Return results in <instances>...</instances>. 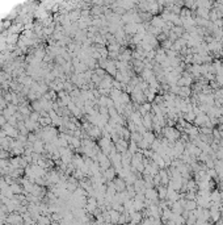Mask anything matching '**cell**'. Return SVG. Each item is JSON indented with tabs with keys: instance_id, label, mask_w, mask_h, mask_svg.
<instances>
[{
	"instance_id": "obj_1",
	"label": "cell",
	"mask_w": 223,
	"mask_h": 225,
	"mask_svg": "<svg viewBox=\"0 0 223 225\" xmlns=\"http://www.w3.org/2000/svg\"><path fill=\"white\" fill-rule=\"evenodd\" d=\"M97 88H103V90H112L113 88V79H112L110 75H105V78L101 79L100 84L97 86Z\"/></svg>"
},
{
	"instance_id": "obj_2",
	"label": "cell",
	"mask_w": 223,
	"mask_h": 225,
	"mask_svg": "<svg viewBox=\"0 0 223 225\" xmlns=\"http://www.w3.org/2000/svg\"><path fill=\"white\" fill-rule=\"evenodd\" d=\"M144 197H146L147 200H151L152 203H155V204H158V201H159L156 188H147L146 192H144Z\"/></svg>"
},
{
	"instance_id": "obj_3",
	"label": "cell",
	"mask_w": 223,
	"mask_h": 225,
	"mask_svg": "<svg viewBox=\"0 0 223 225\" xmlns=\"http://www.w3.org/2000/svg\"><path fill=\"white\" fill-rule=\"evenodd\" d=\"M150 24H151V26H154V28L163 29L164 26H165V21L163 20V17H161L160 15H158V16H154V17L151 19V21H150Z\"/></svg>"
},
{
	"instance_id": "obj_4",
	"label": "cell",
	"mask_w": 223,
	"mask_h": 225,
	"mask_svg": "<svg viewBox=\"0 0 223 225\" xmlns=\"http://www.w3.org/2000/svg\"><path fill=\"white\" fill-rule=\"evenodd\" d=\"M156 50V56H155V63H158V65H160L161 62H164L165 59H167V53H165V50L164 49H161L160 46L158 47V49H155Z\"/></svg>"
},
{
	"instance_id": "obj_5",
	"label": "cell",
	"mask_w": 223,
	"mask_h": 225,
	"mask_svg": "<svg viewBox=\"0 0 223 225\" xmlns=\"http://www.w3.org/2000/svg\"><path fill=\"white\" fill-rule=\"evenodd\" d=\"M97 208H98V205H97V200H96V197H88V199H87V205H85L87 212L93 213L94 211L97 209Z\"/></svg>"
},
{
	"instance_id": "obj_6",
	"label": "cell",
	"mask_w": 223,
	"mask_h": 225,
	"mask_svg": "<svg viewBox=\"0 0 223 225\" xmlns=\"http://www.w3.org/2000/svg\"><path fill=\"white\" fill-rule=\"evenodd\" d=\"M142 124H143V127L146 128V130H152L154 123H152V113L151 112L142 117Z\"/></svg>"
},
{
	"instance_id": "obj_7",
	"label": "cell",
	"mask_w": 223,
	"mask_h": 225,
	"mask_svg": "<svg viewBox=\"0 0 223 225\" xmlns=\"http://www.w3.org/2000/svg\"><path fill=\"white\" fill-rule=\"evenodd\" d=\"M103 177L107 179V182H112V180H114L117 178V173H116V169L112 166L109 167L108 170H105V171L103 173Z\"/></svg>"
},
{
	"instance_id": "obj_8",
	"label": "cell",
	"mask_w": 223,
	"mask_h": 225,
	"mask_svg": "<svg viewBox=\"0 0 223 225\" xmlns=\"http://www.w3.org/2000/svg\"><path fill=\"white\" fill-rule=\"evenodd\" d=\"M105 71H107L108 75H110V76H112V75L116 76V74H117V69H116V63H114V61H112V59L108 58L107 65H105Z\"/></svg>"
},
{
	"instance_id": "obj_9",
	"label": "cell",
	"mask_w": 223,
	"mask_h": 225,
	"mask_svg": "<svg viewBox=\"0 0 223 225\" xmlns=\"http://www.w3.org/2000/svg\"><path fill=\"white\" fill-rule=\"evenodd\" d=\"M124 32L127 36H135L138 32V24H125L124 25Z\"/></svg>"
},
{
	"instance_id": "obj_10",
	"label": "cell",
	"mask_w": 223,
	"mask_h": 225,
	"mask_svg": "<svg viewBox=\"0 0 223 225\" xmlns=\"http://www.w3.org/2000/svg\"><path fill=\"white\" fill-rule=\"evenodd\" d=\"M143 215H142V212H133L130 213V223L134 224V225H139L142 223L143 220Z\"/></svg>"
},
{
	"instance_id": "obj_11",
	"label": "cell",
	"mask_w": 223,
	"mask_h": 225,
	"mask_svg": "<svg viewBox=\"0 0 223 225\" xmlns=\"http://www.w3.org/2000/svg\"><path fill=\"white\" fill-rule=\"evenodd\" d=\"M113 183H114V186H116L117 192H124V191H126V183H125L124 179H121V178L117 177V178L113 180Z\"/></svg>"
},
{
	"instance_id": "obj_12",
	"label": "cell",
	"mask_w": 223,
	"mask_h": 225,
	"mask_svg": "<svg viewBox=\"0 0 223 225\" xmlns=\"http://www.w3.org/2000/svg\"><path fill=\"white\" fill-rule=\"evenodd\" d=\"M167 200H169L172 203L178 201V200H180V192H177V191H175V190L168 188V192H167Z\"/></svg>"
},
{
	"instance_id": "obj_13",
	"label": "cell",
	"mask_w": 223,
	"mask_h": 225,
	"mask_svg": "<svg viewBox=\"0 0 223 225\" xmlns=\"http://www.w3.org/2000/svg\"><path fill=\"white\" fill-rule=\"evenodd\" d=\"M171 211L173 215H182L184 207L180 204V201H175V203H172V205H171Z\"/></svg>"
},
{
	"instance_id": "obj_14",
	"label": "cell",
	"mask_w": 223,
	"mask_h": 225,
	"mask_svg": "<svg viewBox=\"0 0 223 225\" xmlns=\"http://www.w3.org/2000/svg\"><path fill=\"white\" fill-rule=\"evenodd\" d=\"M192 88L190 87H180V92H178V95L177 96H180L182 99H188V97H190L192 96Z\"/></svg>"
},
{
	"instance_id": "obj_15",
	"label": "cell",
	"mask_w": 223,
	"mask_h": 225,
	"mask_svg": "<svg viewBox=\"0 0 223 225\" xmlns=\"http://www.w3.org/2000/svg\"><path fill=\"white\" fill-rule=\"evenodd\" d=\"M139 76L142 78V80H144V82H148L151 78H154L155 76V74H154V71L152 70H148V69H144L141 74H139Z\"/></svg>"
},
{
	"instance_id": "obj_16",
	"label": "cell",
	"mask_w": 223,
	"mask_h": 225,
	"mask_svg": "<svg viewBox=\"0 0 223 225\" xmlns=\"http://www.w3.org/2000/svg\"><path fill=\"white\" fill-rule=\"evenodd\" d=\"M109 216H110V223L113 225H118V220H120V216L121 213L117 212L114 209H109Z\"/></svg>"
},
{
	"instance_id": "obj_17",
	"label": "cell",
	"mask_w": 223,
	"mask_h": 225,
	"mask_svg": "<svg viewBox=\"0 0 223 225\" xmlns=\"http://www.w3.org/2000/svg\"><path fill=\"white\" fill-rule=\"evenodd\" d=\"M156 191H158L159 200H167V192H168V188L164 187V186H159V187H156Z\"/></svg>"
},
{
	"instance_id": "obj_18",
	"label": "cell",
	"mask_w": 223,
	"mask_h": 225,
	"mask_svg": "<svg viewBox=\"0 0 223 225\" xmlns=\"http://www.w3.org/2000/svg\"><path fill=\"white\" fill-rule=\"evenodd\" d=\"M197 207H198V205H197L196 200H186V201H185V205H184V211H186V212H193Z\"/></svg>"
},
{
	"instance_id": "obj_19",
	"label": "cell",
	"mask_w": 223,
	"mask_h": 225,
	"mask_svg": "<svg viewBox=\"0 0 223 225\" xmlns=\"http://www.w3.org/2000/svg\"><path fill=\"white\" fill-rule=\"evenodd\" d=\"M143 140H144V141H147V142H148V144H150V145H151V144H152V142H154V141L156 140V134L154 133V132H152V130H147V132H146V133H144V134H143Z\"/></svg>"
},
{
	"instance_id": "obj_20",
	"label": "cell",
	"mask_w": 223,
	"mask_h": 225,
	"mask_svg": "<svg viewBox=\"0 0 223 225\" xmlns=\"http://www.w3.org/2000/svg\"><path fill=\"white\" fill-rule=\"evenodd\" d=\"M196 3H197V8H205V9L213 8V3L209 2V0H201V2H196Z\"/></svg>"
},
{
	"instance_id": "obj_21",
	"label": "cell",
	"mask_w": 223,
	"mask_h": 225,
	"mask_svg": "<svg viewBox=\"0 0 223 225\" xmlns=\"http://www.w3.org/2000/svg\"><path fill=\"white\" fill-rule=\"evenodd\" d=\"M182 119L185 120V121H186L188 124H193V123H194V120H196V115H194L193 112H188V113H184Z\"/></svg>"
},
{
	"instance_id": "obj_22",
	"label": "cell",
	"mask_w": 223,
	"mask_h": 225,
	"mask_svg": "<svg viewBox=\"0 0 223 225\" xmlns=\"http://www.w3.org/2000/svg\"><path fill=\"white\" fill-rule=\"evenodd\" d=\"M134 200V209H135L137 212H142L144 208V201H139V200H135V199H133Z\"/></svg>"
},
{
	"instance_id": "obj_23",
	"label": "cell",
	"mask_w": 223,
	"mask_h": 225,
	"mask_svg": "<svg viewBox=\"0 0 223 225\" xmlns=\"http://www.w3.org/2000/svg\"><path fill=\"white\" fill-rule=\"evenodd\" d=\"M171 32H173L177 36V38H181V36L185 33V29H184L182 26H173V28L171 29Z\"/></svg>"
},
{
	"instance_id": "obj_24",
	"label": "cell",
	"mask_w": 223,
	"mask_h": 225,
	"mask_svg": "<svg viewBox=\"0 0 223 225\" xmlns=\"http://www.w3.org/2000/svg\"><path fill=\"white\" fill-rule=\"evenodd\" d=\"M142 140H143V136H142V134H139L138 132H134V133H131V136H130V141L135 142V144H138V142H141Z\"/></svg>"
},
{
	"instance_id": "obj_25",
	"label": "cell",
	"mask_w": 223,
	"mask_h": 225,
	"mask_svg": "<svg viewBox=\"0 0 223 225\" xmlns=\"http://www.w3.org/2000/svg\"><path fill=\"white\" fill-rule=\"evenodd\" d=\"M120 100H121V103H122V104H125V106H127L129 103H131V97H130V95H129V94H126V92H122Z\"/></svg>"
},
{
	"instance_id": "obj_26",
	"label": "cell",
	"mask_w": 223,
	"mask_h": 225,
	"mask_svg": "<svg viewBox=\"0 0 223 225\" xmlns=\"http://www.w3.org/2000/svg\"><path fill=\"white\" fill-rule=\"evenodd\" d=\"M127 151H129L131 155H133V154H135V153L138 151V145L135 144V142L130 141V142H129V149H127Z\"/></svg>"
},
{
	"instance_id": "obj_27",
	"label": "cell",
	"mask_w": 223,
	"mask_h": 225,
	"mask_svg": "<svg viewBox=\"0 0 223 225\" xmlns=\"http://www.w3.org/2000/svg\"><path fill=\"white\" fill-rule=\"evenodd\" d=\"M137 145H138V149H141V150H148L150 146H151L147 141H144V140H142L141 142H138Z\"/></svg>"
},
{
	"instance_id": "obj_28",
	"label": "cell",
	"mask_w": 223,
	"mask_h": 225,
	"mask_svg": "<svg viewBox=\"0 0 223 225\" xmlns=\"http://www.w3.org/2000/svg\"><path fill=\"white\" fill-rule=\"evenodd\" d=\"M108 113H109V117H110V120H116L117 117L120 116L118 115V112H117V109L113 107V108H109L108 109Z\"/></svg>"
},
{
	"instance_id": "obj_29",
	"label": "cell",
	"mask_w": 223,
	"mask_h": 225,
	"mask_svg": "<svg viewBox=\"0 0 223 225\" xmlns=\"http://www.w3.org/2000/svg\"><path fill=\"white\" fill-rule=\"evenodd\" d=\"M210 158V155L209 154H206V153H201V154L197 157V162H199V163H205L206 161H208Z\"/></svg>"
},
{
	"instance_id": "obj_30",
	"label": "cell",
	"mask_w": 223,
	"mask_h": 225,
	"mask_svg": "<svg viewBox=\"0 0 223 225\" xmlns=\"http://www.w3.org/2000/svg\"><path fill=\"white\" fill-rule=\"evenodd\" d=\"M127 130L130 132V133H134V132H137V125L134 124L133 121H130V120H127Z\"/></svg>"
},
{
	"instance_id": "obj_31",
	"label": "cell",
	"mask_w": 223,
	"mask_h": 225,
	"mask_svg": "<svg viewBox=\"0 0 223 225\" xmlns=\"http://www.w3.org/2000/svg\"><path fill=\"white\" fill-rule=\"evenodd\" d=\"M203 164L206 166V169H208V170H209V169H214V166H215V161L213 160V158H209V160L206 161Z\"/></svg>"
},
{
	"instance_id": "obj_32",
	"label": "cell",
	"mask_w": 223,
	"mask_h": 225,
	"mask_svg": "<svg viewBox=\"0 0 223 225\" xmlns=\"http://www.w3.org/2000/svg\"><path fill=\"white\" fill-rule=\"evenodd\" d=\"M206 173H208V175H209V177H210L211 179H215V178H218V174H216V171H215L214 169H209Z\"/></svg>"
},
{
	"instance_id": "obj_33",
	"label": "cell",
	"mask_w": 223,
	"mask_h": 225,
	"mask_svg": "<svg viewBox=\"0 0 223 225\" xmlns=\"http://www.w3.org/2000/svg\"><path fill=\"white\" fill-rule=\"evenodd\" d=\"M215 157H216V160H219V161L223 160V149H222V147L218 151H215Z\"/></svg>"
},
{
	"instance_id": "obj_34",
	"label": "cell",
	"mask_w": 223,
	"mask_h": 225,
	"mask_svg": "<svg viewBox=\"0 0 223 225\" xmlns=\"http://www.w3.org/2000/svg\"><path fill=\"white\" fill-rule=\"evenodd\" d=\"M139 225H151V221H150V218H148V217H146V218H143L142 223L139 224Z\"/></svg>"
},
{
	"instance_id": "obj_35",
	"label": "cell",
	"mask_w": 223,
	"mask_h": 225,
	"mask_svg": "<svg viewBox=\"0 0 223 225\" xmlns=\"http://www.w3.org/2000/svg\"><path fill=\"white\" fill-rule=\"evenodd\" d=\"M219 146H221V147H222V149H223V138H222V140L219 141Z\"/></svg>"
},
{
	"instance_id": "obj_36",
	"label": "cell",
	"mask_w": 223,
	"mask_h": 225,
	"mask_svg": "<svg viewBox=\"0 0 223 225\" xmlns=\"http://www.w3.org/2000/svg\"><path fill=\"white\" fill-rule=\"evenodd\" d=\"M222 59H223V56H222Z\"/></svg>"
},
{
	"instance_id": "obj_37",
	"label": "cell",
	"mask_w": 223,
	"mask_h": 225,
	"mask_svg": "<svg viewBox=\"0 0 223 225\" xmlns=\"http://www.w3.org/2000/svg\"><path fill=\"white\" fill-rule=\"evenodd\" d=\"M222 183H223V182H222Z\"/></svg>"
}]
</instances>
